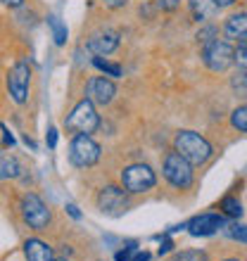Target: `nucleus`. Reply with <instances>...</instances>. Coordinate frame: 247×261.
<instances>
[{"label": "nucleus", "instance_id": "1", "mask_svg": "<svg viewBox=\"0 0 247 261\" xmlns=\"http://www.w3.org/2000/svg\"><path fill=\"white\" fill-rule=\"evenodd\" d=\"M174 147L185 162H190L192 166L205 164L207 159L212 157V145L207 143L205 138L195 133V130H181L174 138Z\"/></svg>", "mask_w": 247, "mask_h": 261}, {"label": "nucleus", "instance_id": "2", "mask_svg": "<svg viewBox=\"0 0 247 261\" xmlns=\"http://www.w3.org/2000/svg\"><path fill=\"white\" fill-rule=\"evenodd\" d=\"M64 128L69 133H76V136H90L100 128V117L95 112V105L90 102L88 97L81 100L74 110L69 112V117L64 119Z\"/></svg>", "mask_w": 247, "mask_h": 261}, {"label": "nucleus", "instance_id": "3", "mask_svg": "<svg viewBox=\"0 0 247 261\" xmlns=\"http://www.w3.org/2000/svg\"><path fill=\"white\" fill-rule=\"evenodd\" d=\"M21 219L27 223L29 228H34V230H45L50 226V209L48 204L43 202L38 195L29 193L21 197Z\"/></svg>", "mask_w": 247, "mask_h": 261}, {"label": "nucleus", "instance_id": "4", "mask_svg": "<svg viewBox=\"0 0 247 261\" xmlns=\"http://www.w3.org/2000/svg\"><path fill=\"white\" fill-rule=\"evenodd\" d=\"M121 183L126 193H147L155 188L157 176L147 164H131L121 171Z\"/></svg>", "mask_w": 247, "mask_h": 261}, {"label": "nucleus", "instance_id": "5", "mask_svg": "<svg viewBox=\"0 0 247 261\" xmlns=\"http://www.w3.org/2000/svg\"><path fill=\"white\" fill-rule=\"evenodd\" d=\"M100 145L90 136H74L71 145H69V162L79 169H88L100 159Z\"/></svg>", "mask_w": 247, "mask_h": 261}, {"label": "nucleus", "instance_id": "6", "mask_svg": "<svg viewBox=\"0 0 247 261\" xmlns=\"http://www.w3.org/2000/svg\"><path fill=\"white\" fill-rule=\"evenodd\" d=\"M202 62L207 64L209 71L221 74V71L231 69V64H233V48H231L226 41L214 38V41H209L205 45V50H202Z\"/></svg>", "mask_w": 247, "mask_h": 261}, {"label": "nucleus", "instance_id": "7", "mask_svg": "<svg viewBox=\"0 0 247 261\" xmlns=\"http://www.w3.org/2000/svg\"><path fill=\"white\" fill-rule=\"evenodd\" d=\"M164 178L169 180L174 188H181V190L190 188L192 186V164L190 162H185L179 152L166 154V159H164Z\"/></svg>", "mask_w": 247, "mask_h": 261}, {"label": "nucleus", "instance_id": "8", "mask_svg": "<svg viewBox=\"0 0 247 261\" xmlns=\"http://www.w3.org/2000/svg\"><path fill=\"white\" fill-rule=\"evenodd\" d=\"M29 83H31V67L21 60L10 69V76H7V88L17 105H24L29 100Z\"/></svg>", "mask_w": 247, "mask_h": 261}, {"label": "nucleus", "instance_id": "9", "mask_svg": "<svg viewBox=\"0 0 247 261\" xmlns=\"http://www.w3.org/2000/svg\"><path fill=\"white\" fill-rule=\"evenodd\" d=\"M97 206H100V212L117 216V214L126 212V206H129V197H126V193H124L121 188L107 186V188L100 190V195H97Z\"/></svg>", "mask_w": 247, "mask_h": 261}, {"label": "nucleus", "instance_id": "10", "mask_svg": "<svg viewBox=\"0 0 247 261\" xmlns=\"http://www.w3.org/2000/svg\"><path fill=\"white\" fill-rule=\"evenodd\" d=\"M117 95V86L112 79H105V76H95L88 81V100L93 105H110Z\"/></svg>", "mask_w": 247, "mask_h": 261}, {"label": "nucleus", "instance_id": "11", "mask_svg": "<svg viewBox=\"0 0 247 261\" xmlns=\"http://www.w3.org/2000/svg\"><path fill=\"white\" fill-rule=\"evenodd\" d=\"M119 48V34L112 31V29H105V31H97L88 38V50L93 55H110Z\"/></svg>", "mask_w": 247, "mask_h": 261}, {"label": "nucleus", "instance_id": "12", "mask_svg": "<svg viewBox=\"0 0 247 261\" xmlns=\"http://www.w3.org/2000/svg\"><path fill=\"white\" fill-rule=\"evenodd\" d=\"M224 223H226V221L221 219V216H216V214H202V216H195V219L188 223V230H190V235H195V238H207V235L216 233Z\"/></svg>", "mask_w": 247, "mask_h": 261}, {"label": "nucleus", "instance_id": "13", "mask_svg": "<svg viewBox=\"0 0 247 261\" xmlns=\"http://www.w3.org/2000/svg\"><path fill=\"white\" fill-rule=\"evenodd\" d=\"M24 256L27 261H53V247L48 242L38 240V238H31V240L24 242Z\"/></svg>", "mask_w": 247, "mask_h": 261}, {"label": "nucleus", "instance_id": "14", "mask_svg": "<svg viewBox=\"0 0 247 261\" xmlns=\"http://www.w3.org/2000/svg\"><path fill=\"white\" fill-rule=\"evenodd\" d=\"M228 38H238V41H247V12H238L226 19L224 27Z\"/></svg>", "mask_w": 247, "mask_h": 261}, {"label": "nucleus", "instance_id": "15", "mask_svg": "<svg viewBox=\"0 0 247 261\" xmlns=\"http://www.w3.org/2000/svg\"><path fill=\"white\" fill-rule=\"evenodd\" d=\"M21 171L19 162H17V157L14 154H10V152H3L0 150V180H7V178H17Z\"/></svg>", "mask_w": 247, "mask_h": 261}, {"label": "nucleus", "instance_id": "16", "mask_svg": "<svg viewBox=\"0 0 247 261\" xmlns=\"http://www.w3.org/2000/svg\"><path fill=\"white\" fill-rule=\"evenodd\" d=\"M48 27H50V31H53L55 45H64V43H67V27L62 24L60 17H55V14H50V17H48Z\"/></svg>", "mask_w": 247, "mask_h": 261}, {"label": "nucleus", "instance_id": "17", "mask_svg": "<svg viewBox=\"0 0 247 261\" xmlns=\"http://www.w3.org/2000/svg\"><path fill=\"white\" fill-rule=\"evenodd\" d=\"M221 209H224L226 216H233V219H240L242 216V204L235 197H231V195L221 199Z\"/></svg>", "mask_w": 247, "mask_h": 261}, {"label": "nucleus", "instance_id": "18", "mask_svg": "<svg viewBox=\"0 0 247 261\" xmlns=\"http://www.w3.org/2000/svg\"><path fill=\"white\" fill-rule=\"evenodd\" d=\"M93 64H95V67L100 69V71H105L107 76H112V79H119V76H121V67H119V64L107 62V60H103L100 55L93 57Z\"/></svg>", "mask_w": 247, "mask_h": 261}, {"label": "nucleus", "instance_id": "19", "mask_svg": "<svg viewBox=\"0 0 247 261\" xmlns=\"http://www.w3.org/2000/svg\"><path fill=\"white\" fill-rule=\"evenodd\" d=\"M231 124H233L238 130L247 133V105H242V107L233 110V114H231Z\"/></svg>", "mask_w": 247, "mask_h": 261}, {"label": "nucleus", "instance_id": "20", "mask_svg": "<svg viewBox=\"0 0 247 261\" xmlns=\"http://www.w3.org/2000/svg\"><path fill=\"white\" fill-rule=\"evenodd\" d=\"M231 86H233L235 95L242 97V100H247V71H240V74H235L233 81H231Z\"/></svg>", "mask_w": 247, "mask_h": 261}, {"label": "nucleus", "instance_id": "21", "mask_svg": "<svg viewBox=\"0 0 247 261\" xmlns=\"http://www.w3.org/2000/svg\"><path fill=\"white\" fill-rule=\"evenodd\" d=\"M214 3L212 0H192V10H195V14H197L200 19L202 17H207V14H212L214 12Z\"/></svg>", "mask_w": 247, "mask_h": 261}, {"label": "nucleus", "instance_id": "22", "mask_svg": "<svg viewBox=\"0 0 247 261\" xmlns=\"http://www.w3.org/2000/svg\"><path fill=\"white\" fill-rule=\"evenodd\" d=\"M171 261H207L205 252H200V249H185L181 254H176Z\"/></svg>", "mask_w": 247, "mask_h": 261}, {"label": "nucleus", "instance_id": "23", "mask_svg": "<svg viewBox=\"0 0 247 261\" xmlns=\"http://www.w3.org/2000/svg\"><path fill=\"white\" fill-rule=\"evenodd\" d=\"M233 62L238 64L242 71H247V43H240V45L233 50Z\"/></svg>", "mask_w": 247, "mask_h": 261}, {"label": "nucleus", "instance_id": "24", "mask_svg": "<svg viewBox=\"0 0 247 261\" xmlns=\"http://www.w3.org/2000/svg\"><path fill=\"white\" fill-rule=\"evenodd\" d=\"M228 235L238 242H247V226H240V223H233L228 226Z\"/></svg>", "mask_w": 247, "mask_h": 261}, {"label": "nucleus", "instance_id": "25", "mask_svg": "<svg viewBox=\"0 0 247 261\" xmlns=\"http://www.w3.org/2000/svg\"><path fill=\"white\" fill-rule=\"evenodd\" d=\"M136 249H138L136 242H129L121 252H117V254H114V259H117V261H131V256H133V252H136Z\"/></svg>", "mask_w": 247, "mask_h": 261}, {"label": "nucleus", "instance_id": "26", "mask_svg": "<svg viewBox=\"0 0 247 261\" xmlns=\"http://www.w3.org/2000/svg\"><path fill=\"white\" fill-rule=\"evenodd\" d=\"M45 140H48V147H50V150H55V145H57V128H48V136H45Z\"/></svg>", "mask_w": 247, "mask_h": 261}, {"label": "nucleus", "instance_id": "27", "mask_svg": "<svg viewBox=\"0 0 247 261\" xmlns=\"http://www.w3.org/2000/svg\"><path fill=\"white\" fill-rule=\"evenodd\" d=\"M0 128H3V140H5V145H10V147H12V145H14V136L7 130L5 124H0Z\"/></svg>", "mask_w": 247, "mask_h": 261}, {"label": "nucleus", "instance_id": "28", "mask_svg": "<svg viewBox=\"0 0 247 261\" xmlns=\"http://www.w3.org/2000/svg\"><path fill=\"white\" fill-rule=\"evenodd\" d=\"M131 261H150V252H133V256H131Z\"/></svg>", "mask_w": 247, "mask_h": 261}, {"label": "nucleus", "instance_id": "29", "mask_svg": "<svg viewBox=\"0 0 247 261\" xmlns=\"http://www.w3.org/2000/svg\"><path fill=\"white\" fill-rule=\"evenodd\" d=\"M107 7H112V10H117V7H124L126 5V0H103Z\"/></svg>", "mask_w": 247, "mask_h": 261}, {"label": "nucleus", "instance_id": "30", "mask_svg": "<svg viewBox=\"0 0 247 261\" xmlns=\"http://www.w3.org/2000/svg\"><path fill=\"white\" fill-rule=\"evenodd\" d=\"M67 214L71 216V219H76V221L81 219V212H79V209H76L74 204H67Z\"/></svg>", "mask_w": 247, "mask_h": 261}, {"label": "nucleus", "instance_id": "31", "mask_svg": "<svg viewBox=\"0 0 247 261\" xmlns=\"http://www.w3.org/2000/svg\"><path fill=\"white\" fill-rule=\"evenodd\" d=\"M171 249H174V242L171 240H164V242H162V247H159V256L166 254V252H171Z\"/></svg>", "mask_w": 247, "mask_h": 261}, {"label": "nucleus", "instance_id": "32", "mask_svg": "<svg viewBox=\"0 0 247 261\" xmlns=\"http://www.w3.org/2000/svg\"><path fill=\"white\" fill-rule=\"evenodd\" d=\"M0 3H5L7 7H21L24 5V0H0Z\"/></svg>", "mask_w": 247, "mask_h": 261}, {"label": "nucleus", "instance_id": "33", "mask_svg": "<svg viewBox=\"0 0 247 261\" xmlns=\"http://www.w3.org/2000/svg\"><path fill=\"white\" fill-rule=\"evenodd\" d=\"M212 3H214L216 7H228V5H233L235 0H212Z\"/></svg>", "mask_w": 247, "mask_h": 261}, {"label": "nucleus", "instance_id": "34", "mask_svg": "<svg viewBox=\"0 0 247 261\" xmlns=\"http://www.w3.org/2000/svg\"><path fill=\"white\" fill-rule=\"evenodd\" d=\"M224 261H240V259H224Z\"/></svg>", "mask_w": 247, "mask_h": 261}, {"label": "nucleus", "instance_id": "35", "mask_svg": "<svg viewBox=\"0 0 247 261\" xmlns=\"http://www.w3.org/2000/svg\"><path fill=\"white\" fill-rule=\"evenodd\" d=\"M53 261H67V259H53Z\"/></svg>", "mask_w": 247, "mask_h": 261}]
</instances>
